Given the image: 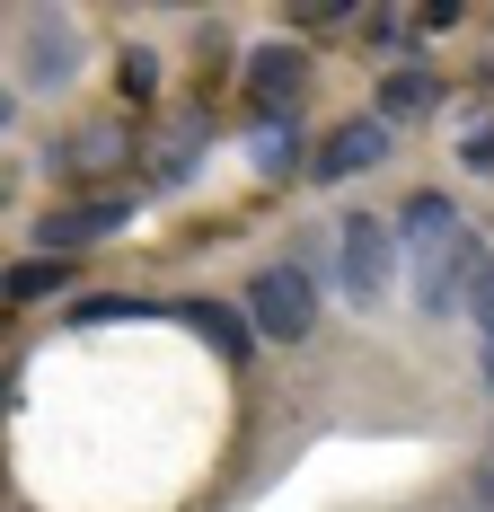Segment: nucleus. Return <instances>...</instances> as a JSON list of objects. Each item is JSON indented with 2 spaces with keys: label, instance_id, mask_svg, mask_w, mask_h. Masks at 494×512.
<instances>
[{
  "label": "nucleus",
  "instance_id": "7",
  "mask_svg": "<svg viewBox=\"0 0 494 512\" xmlns=\"http://www.w3.org/2000/svg\"><path fill=\"white\" fill-rule=\"evenodd\" d=\"M397 239H406V248H442V239H459V212H450V195H406V212H397Z\"/></svg>",
  "mask_w": 494,
  "mask_h": 512
},
{
  "label": "nucleus",
  "instance_id": "18",
  "mask_svg": "<svg viewBox=\"0 0 494 512\" xmlns=\"http://www.w3.org/2000/svg\"><path fill=\"white\" fill-rule=\"evenodd\" d=\"M486 380H494V336H486Z\"/></svg>",
  "mask_w": 494,
  "mask_h": 512
},
{
  "label": "nucleus",
  "instance_id": "16",
  "mask_svg": "<svg viewBox=\"0 0 494 512\" xmlns=\"http://www.w3.org/2000/svg\"><path fill=\"white\" fill-rule=\"evenodd\" d=\"M468 168H494V133H477V142H468Z\"/></svg>",
  "mask_w": 494,
  "mask_h": 512
},
{
  "label": "nucleus",
  "instance_id": "17",
  "mask_svg": "<svg viewBox=\"0 0 494 512\" xmlns=\"http://www.w3.org/2000/svg\"><path fill=\"white\" fill-rule=\"evenodd\" d=\"M477 495H486V504H494V468H486V486H477Z\"/></svg>",
  "mask_w": 494,
  "mask_h": 512
},
{
  "label": "nucleus",
  "instance_id": "8",
  "mask_svg": "<svg viewBox=\"0 0 494 512\" xmlns=\"http://www.w3.org/2000/svg\"><path fill=\"white\" fill-rule=\"evenodd\" d=\"M124 212H133V204H115V195H106V204H80V212H53V221H45V248H80V239H106V230H124Z\"/></svg>",
  "mask_w": 494,
  "mask_h": 512
},
{
  "label": "nucleus",
  "instance_id": "14",
  "mask_svg": "<svg viewBox=\"0 0 494 512\" xmlns=\"http://www.w3.org/2000/svg\"><path fill=\"white\" fill-rule=\"evenodd\" d=\"M124 89H133V98H150V89H159V62H150V53H142V45L124 53Z\"/></svg>",
  "mask_w": 494,
  "mask_h": 512
},
{
  "label": "nucleus",
  "instance_id": "4",
  "mask_svg": "<svg viewBox=\"0 0 494 512\" xmlns=\"http://www.w3.org/2000/svg\"><path fill=\"white\" fill-rule=\"evenodd\" d=\"M292 98H300V53H292V45L247 53V106L274 124V106H292Z\"/></svg>",
  "mask_w": 494,
  "mask_h": 512
},
{
  "label": "nucleus",
  "instance_id": "15",
  "mask_svg": "<svg viewBox=\"0 0 494 512\" xmlns=\"http://www.w3.org/2000/svg\"><path fill=\"white\" fill-rule=\"evenodd\" d=\"M468 309H477V327L494 336V265H486V283H477V301H468Z\"/></svg>",
  "mask_w": 494,
  "mask_h": 512
},
{
  "label": "nucleus",
  "instance_id": "9",
  "mask_svg": "<svg viewBox=\"0 0 494 512\" xmlns=\"http://www.w3.org/2000/svg\"><path fill=\"white\" fill-rule=\"evenodd\" d=\"M71 71V45H62V18H36L27 27V89H53Z\"/></svg>",
  "mask_w": 494,
  "mask_h": 512
},
{
  "label": "nucleus",
  "instance_id": "11",
  "mask_svg": "<svg viewBox=\"0 0 494 512\" xmlns=\"http://www.w3.org/2000/svg\"><path fill=\"white\" fill-rule=\"evenodd\" d=\"M62 283H71V274H62V256H27V265L9 274V292H18V301H45V292H62Z\"/></svg>",
  "mask_w": 494,
  "mask_h": 512
},
{
  "label": "nucleus",
  "instance_id": "12",
  "mask_svg": "<svg viewBox=\"0 0 494 512\" xmlns=\"http://www.w3.org/2000/svg\"><path fill=\"white\" fill-rule=\"evenodd\" d=\"M256 168H292V124H265L256 133Z\"/></svg>",
  "mask_w": 494,
  "mask_h": 512
},
{
  "label": "nucleus",
  "instance_id": "13",
  "mask_svg": "<svg viewBox=\"0 0 494 512\" xmlns=\"http://www.w3.org/2000/svg\"><path fill=\"white\" fill-rule=\"evenodd\" d=\"M106 318H150V301H80V327H106Z\"/></svg>",
  "mask_w": 494,
  "mask_h": 512
},
{
  "label": "nucleus",
  "instance_id": "2",
  "mask_svg": "<svg viewBox=\"0 0 494 512\" xmlns=\"http://www.w3.org/2000/svg\"><path fill=\"white\" fill-rule=\"evenodd\" d=\"M477 283H486V248L459 230V239H442V248L424 256V274H415V292H424V309L433 318H450V309L477 301Z\"/></svg>",
  "mask_w": 494,
  "mask_h": 512
},
{
  "label": "nucleus",
  "instance_id": "6",
  "mask_svg": "<svg viewBox=\"0 0 494 512\" xmlns=\"http://www.w3.org/2000/svg\"><path fill=\"white\" fill-rule=\"evenodd\" d=\"M380 151H389V124H380V115H362V124H345V133H327V142H318V177H353V168H371Z\"/></svg>",
  "mask_w": 494,
  "mask_h": 512
},
{
  "label": "nucleus",
  "instance_id": "3",
  "mask_svg": "<svg viewBox=\"0 0 494 512\" xmlns=\"http://www.w3.org/2000/svg\"><path fill=\"white\" fill-rule=\"evenodd\" d=\"M389 230H380V221H362V212H353L345 221V292L353 301H380V292H389Z\"/></svg>",
  "mask_w": 494,
  "mask_h": 512
},
{
  "label": "nucleus",
  "instance_id": "5",
  "mask_svg": "<svg viewBox=\"0 0 494 512\" xmlns=\"http://www.w3.org/2000/svg\"><path fill=\"white\" fill-rule=\"evenodd\" d=\"M177 318H186V327H195V336H203L221 362H247V354H256V318H239V309H221V301H186Z\"/></svg>",
  "mask_w": 494,
  "mask_h": 512
},
{
  "label": "nucleus",
  "instance_id": "1",
  "mask_svg": "<svg viewBox=\"0 0 494 512\" xmlns=\"http://www.w3.org/2000/svg\"><path fill=\"white\" fill-rule=\"evenodd\" d=\"M247 318H256L265 345H300V336L318 327V292H309V274H300V265H265V274L247 283Z\"/></svg>",
  "mask_w": 494,
  "mask_h": 512
},
{
  "label": "nucleus",
  "instance_id": "10",
  "mask_svg": "<svg viewBox=\"0 0 494 512\" xmlns=\"http://www.w3.org/2000/svg\"><path fill=\"white\" fill-rule=\"evenodd\" d=\"M424 106H433V71H389V80H380V124L424 115Z\"/></svg>",
  "mask_w": 494,
  "mask_h": 512
}]
</instances>
